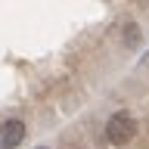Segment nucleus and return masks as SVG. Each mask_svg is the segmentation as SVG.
<instances>
[{
    "instance_id": "obj_2",
    "label": "nucleus",
    "mask_w": 149,
    "mask_h": 149,
    "mask_svg": "<svg viewBox=\"0 0 149 149\" xmlns=\"http://www.w3.org/2000/svg\"><path fill=\"white\" fill-rule=\"evenodd\" d=\"M25 140V121L22 118H6L0 124V149H16Z\"/></svg>"
},
{
    "instance_id": "obj_1",
    "label": "nucleus",
    "mask_w": 149,
    "mask_h": 149,
    "mask_svg": "<svg viewBox=\"0 0 149 149\" xmlns=\"http://www.w3.org/2000/svg\"><path fill=\"white\" fill-rule=\"evenodd\" d=\"M134 134H137V121H134L130 112H115V115L106 121V143H112V146L130 143Z\"/></svg>"
},
{
    "instance_id": "obj_3",
    "label": "nucleus",
    "mask_w": 149,
    "mask_h": 149,
    "mask_svg": "<svg viewBox=\"0 0 149 149\" xmlns=\"http://www.w3.org/2000/svg\"><path fill=\"white\" fill-rule=\"evenodd\" d=\"M124 44H127V47H137V44H140V28L134 25V22L124 25Z\"/></svg>"
},
{
    "instance_id": "obj_4",
    "label": "nucleus",
    "mask_w": 149,
    "mask_h": 149,
    "mask_svg": "<svg viewBox=\"0 0 149 149\" xmlns=\"http://www.w3.org/2000/svg\"><path fill=\"white\" fill-rule=\"evenodd\" d=\"M143 3H149V0H143Z\"/></svg>"
},
{
    "instance_id": "obj_5",
    "label": "nucleus",
    "mask_w": 149,
    "mask_h": 149,
    "mask_svg": "<svg viewBox=\"0 0 149 149\" xmlns=\"http://www.w3.org/2000/svg\"><path fill=\"white\" fill-rule=\"evenodd\" d=\"M40 149H47V146H40Z\"/></svg>"
}]
</instances>
